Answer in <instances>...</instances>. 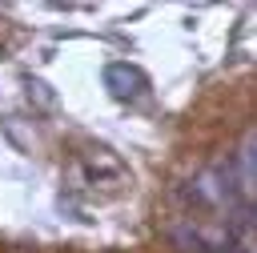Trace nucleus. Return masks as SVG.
<instances>
[{"instance_id": "obj_2", "label": "nucleus", "mask_w": 257, "mask_h": 253, "mask_svg": "<svg viewBox=\"0 0 257 253\" xmlns=\"http://www.w3.org/2000/svg\"><path fill=\"white\" fill-rule=\"evenodd\" d=\"M233 173H237V189H241L245 197H257V137H245V141H241Z\"/></svg>"}, {"instance_id": "obj_3", "label": "nucleus", "mask_w": 257, "mask_h": 253, "mask_svg": "<svg viewBox=\"0 0 257 253\" xmlns=\"http://www.w3.org/2000/svg\"><path fill=\"white\" fill-rule=\"evenodd\" d=\"M209 253H249V249H241V245H233V241H217Z\"/></svg>"}, {"instance_id": "obj_1", "label": "nucleus", "mask_w": 257, "mask_h": 253, "mask_svg": "<svg viewBox=\"0 0 257 253\" xmlns=\"http://www.w3.org/2000/svg\"><path fill=\"white\" fill-rule=\"evenodd\" d=\"M100 80H104V88H108L116 100H137V96L149 88V76H145L137 64H128V60H112V64H104Z\"/></svg>"}]
</instances>
